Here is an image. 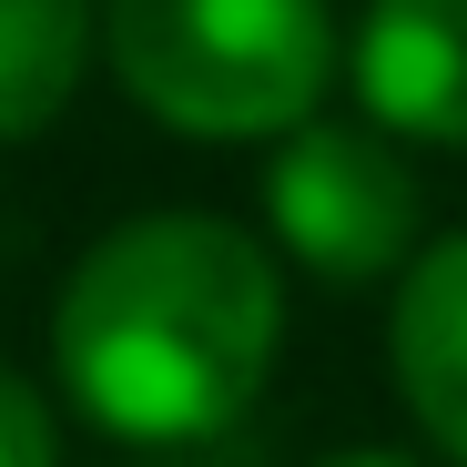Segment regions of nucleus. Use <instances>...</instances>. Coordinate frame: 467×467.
<instances>
[{
    "mask_svg": "<svg viewBox=\"0 0 467 467\" xmlns=\"http://www.w3.org/2000/svg\"><path fill=\"white\" fill-rule=\"evenodd\" d=\"M285 346V265L223 213H132L61 275L51 356L102 437L163 457L265 397Z\"/></svg>",
    "mask_w": 467,
    "mask_h": 467,
    "instance_id": "1",
    "label": "nucleus"
},
{
    "mask_svg": "<svg viewBox=\"0 0 467 467\" xmlns=\"http://www.w3.org/2000/svg\"><path fill=\"white\" fill-rule=\"evenodd\" d=\"M102 51L183 142H285L336 71L326 0H102Z\"/></svg>",
    "mask_w": 467,
    "mask_h": 467,
    "instance_id": "2",
    "label": "nucleus"
},
{
    "mask_svg": "<svg viewBox=\"0 0 467 467\" xmlns=\"http://www.w3.org/2000/svg\"><path fill=\"white\" fill-rule=\"evenodd\" d=\"M265 223H275L285 265L356 295V285H386L417 265V173L376 122H305L275 142Z\"/></svg>",
    "mask_w": 467,
    "mask_h": 467,
    "instance_id": "3",
    "label": "nucleus"
},
{
    "mask_svg": "<svg viewBox=\"0 0 467 467\" xmlns=\"http://www.w3.org/2000/svg\"><path fill=\"white\" fill-rule=\"evenodd\" d=\"M346 71L386 142L467 152V0H376L356 21Z\"/></svg>",
    "mask_w": 467,
    "mask_h": 467,
    "instance_id": "4",
    "label": "nucleus"
},
{
    "mask_svg": "<svg viewBox=\"0 0 467 467\" xmlns=\"http://www.w3.org/2000/svg\"><path fill=\"white\" fill-rule=\"evenodd\" d=\"M386 366H397L407 417L467 467V234L427 244L397 275V316H386Z\"/></svg>",
    "mask_w": 467,
    "mask_h": 467,
    "instance_id": "5",
    "label": "nucleus"
},
{
    "mask_svg": "<svg viewBox=\"0 0 467 467\" xmlns=\"http://www.w3.org/2000/svg\"><path fill=\"white\" fill-rule=\"evenodd\" d=\"M92 41H102L92 0H0V142H31L71 112Z\"/></svg>",
    "mask_w": 467,
    "mask_h": 467,
    "instance_id": "6",
    "label": "nucleus"
},
{
    "mask_svg": "<svg viewBox=\"0 0 467 467\" xmlns=\"http://www.w3.org/2000/svg\"><path fill=\"white\" fill-rule=\"evenodd\" d=\"M0 467H61V427L41 407V386L0 366Z\"/></svg>",
    "mask_w": 467,
    "mask_h": 467,
    "instance_id": "7",
    "label": "nucleus"
},
{
    "mask_svg": "<svg viewBox=\"0 0 467 467\" xmlns=\"http://www.w3.org/2000/svg\"><path fill=\"white\" fill-rule=\"evenodd\" d=\"M326 467H417V457H397V447H346V457H326Z\"/></svg>",
    "mask_w": 467,
    "mask_h": 467,
    "instance_id": "8",
    "label": "nucleus"
},
{
    "mask_svg": "<svg viewBox=\"0 0 467 467\" xmlns=\"http://www.w3.org/2000/svg\"><path fill=\"white\" fill-rule=\"evenodd\" d=\"M142 467H173V457H142Z\"/></svg>",
    "mask_w": 467,
    "mask_h": 467,
    "instance_id": "9",
    "label": "nucleus"
}]
</instances>
